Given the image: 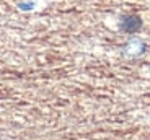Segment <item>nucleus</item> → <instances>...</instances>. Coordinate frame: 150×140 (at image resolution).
I'll use <instances>...</instances> for the list:
<instances>
[{
	"instance_id": "f257e3e1",
	"label": "nucleus",
	"mask_w": 150,
	"mask_h": 140,
	"mask_svg": "<svg viewBox=\"0 0 150 140\" xmlns=\"http://www.w3.org/2000/svg\"><path fill=\"white\" fill-rule=\"evenodd\" d=\"M121 28H122V31H126V33H135V31H139L140 28H142V20L135 15L126 16V18L122 20V23H121Z\"/></svg>"
},
{
	"instance_id": "f03ea898",
	"label": "nucleus",
	"mask_w": 150,
	"mask_h": 140,
	"mask_svg": "<svg viewBox=\"0 0 150 140\" xmlns=\"http://www.w3.org/2000/svg\"><path fill=\"white\" fill-rule=\"evenodd\" d=\"M20 7H21L23 10H31V8H33V4H21Z\"/></svg>"
}]
</instances>
